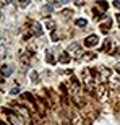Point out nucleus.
<instances>
[{"mask_svg": "<svg viewBox=\"0 0 120 125\" xmlns=\"http://www.w3.org/2000/svg\"><path fill=\"white\" fill-rule=\"evenodd\" d=\"M97 42H99V37H97L96 34H91V36H88L86 39H84V46L86 47H92V46H96Z\"/></svg>", "mask_w": 120, "mask_h": 125, "instance_id": "f257e3e1", "label": "nucleus"}, {"mask_svg": "<svg viewBox=\"0 0 120 125\" xmlns=\"http://www.w3.org/2000/svg\"><path fill=\"white\" fill-rule=\"evenodd\" d=\"M32 32H34L36 36H42L44 29H42V26L39 23H36V21H34V23H32Z\"/></svg>", "mask_w": 120, "mask_h": 125, "instance_id": "f03ea898", "label": "nucleus"}, {"mask_svg": "<svg viewBox=\"0 0 120 125\" xmlns=\"http://www.w3.org/2000/svg\"><path fill=\"white\" fill-rule=\"evenodd\" d=\"M13 73V68L11 67H8V65H3V72H2V76H10V75Z\"/></svg>", "mask_w": 120, "mask_h": 125, "instance_id": "7ed1b4c3", "label": "nucleus"}, {"mask_svg": "<svg viewBox=\"0 0 120 125\" xmlns=\"http://www.w3.org/2000/svg\"><path fill=\"white\" fill-rule=\"evenodd\" d=\"M76 26H80V28H86V26H88V21L83 20V18H78L76 20Z\"/></svg>", "mask_w": 120, "mask_h": 125, "instance_id": "20e7f679", "label": "nucleus"}, {"mask_svg": "<svg viewBox=\"0 0 120 125\" xmlns=\"http://www.w3.org/2000/svg\"><path fill=\"white\" fill-rule=\"evenodd\" d=\"M109 28H110V20H107L106 23H104V24H102V26H101L102 32H107V29H109Z\"/></svg>", "mask_w": 120, "mask_h": 125, "instance_id": "39448f33", "label": "nucleus"}, {"mask_svg": "<svg viewBox=\"0 0 120 125\" xmlns=\"http://www.w3.org/2000/svg\"><path fill=\"white\" fill-rule=\"evenodd\" d=\"M46 59H47V62H49V63H55V60H54V57H52V52L50 51H47Z\"/></svg>", "mask_w": 120, "mask_h": 125, "instance_id": "423d86ee", "label": "nucleus"}, {"mask_svg": "<svg viewBox=\"0 0 120 125\" xmlns=\"http://www.w3.org/2000/svg\"><path fill=\"white\" fill-rule=\"evenodd\" d=\"M68 60H70V55H68V54H63V55H60V62H63V63H67Z\"/></svg>", "mask_w": 120, "mask_h": 125, "instance_id": "0eeeda50", "label": "nucleus"}, {"mask_svg": "<svg viewBox=\"0 0 120 125\" xmlns=\"http://www.w3.org/2000/svg\"><path fill=\"white\" fill-rule=\"evenodd\" d=\"M31 78H32V81H37V73L36 72H31Z\"/></svg>", "mask_w": 120, "mask_h": 125, "instance_id": "6e6552de", "label": "nucleus"}, {"mask_svg": "<svg viewBox=\"0 0 120 125\" xmlns=\"http://www.w3.org/2000/svg\"><path fill=\"white\" fill-rule=\"evenodd\" d=\"M20 93V88H13L11 89V94H18Z\"/></svg>", "mask_w": 120, "mask_h": 125, "instance_id": "1a4fd4ad", "label": "nucleus"}, {"mask_svg": "<svg viewBox=\"0 0 120 125\" xmlns=\"http://www.w3.org/2000/svg\"><path fill=\"white\" fill-rule=\"evenodd\" d=\"M28 5V0H21V7H26Z\"/></svg>", "mask_w": 120, "mask_h": 125, "instance_id": "9d476101", "label": "nucleus"}, {"mask_svg": "<svg viewBox=\"0 0 120 125\" xmlns=\"http://www.w3.org/2000/svg\"><path fill=\"white\" fill-rule=\"evenodd\" d=\"M114 5H115L117 8H120V2H114Z\"/></svg>", "mask_w": 120, "mask_h": 125, "instance_id": "9b49d317", "label": "nucleus"}, {"mask_svg": "<svg viewBox=\"0 0 120 125\" xmlns=\"http://www.w3.org/2000/svg\"><path fill=\"white\" fill-rule=\"evenodd\" d=\"M117 20H119V24H120V13L117 15Z\"/></svg>", "mask_w": 120, "mask_h": 125, "instance_id": "f8f14e48", "label": "nucleus"}]
</instances>
